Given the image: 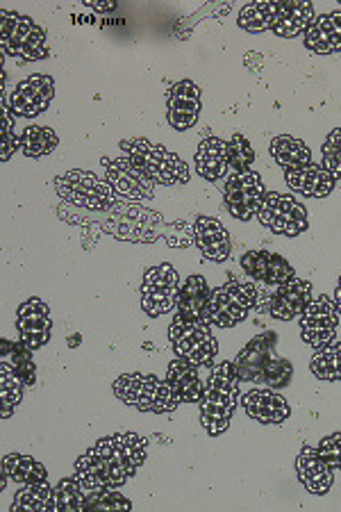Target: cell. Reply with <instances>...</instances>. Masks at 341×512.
I'll use <instances>...</instances> for the list:
<instances>
[{"mask_svg": "<svg viewBox=\"0 0 341 512\" xmlns=\"http://www.w3.org/2000/svg\"><path fill=\"white\" fill-rule=\"evenodd\" d=\"M148 444L137 433H116L98 440L76 462V472L107 487H121L135 476L146 462Z\"/></svg>", "mask_w": 341, "mask_h": 512, "instance_id": "6da1fadb", "label": "cell"}, {"mask_svg": "<svg viewBox=\"0 0 341 512\" xmlns=\"http://www.w3.org/2000/svg\"><path fill=\"white\" fill-rule=\"evenodd\" d=\"M239 374L235 362H221L212 369L198 406H201L203 428L212 437L228 431L239 399Z\"/></svg>", "mask_w": 341, "mask_h": 512, "instance_id": "7a4b0ae2", "label": "cell"}, {"mask_svg": "<svg viewBox=\"0 0 341 512\" xmlns=\"http://www.w3.org/2000/svg\"><path fill=\"white\" fill-rule=\"evenodd\" d=\"M121 151L123 155H128V158L135 162L155 185L176 187L189 183L191 173L185 160L178 158L176 153L166 151L164 146L148 142L144 137H132L126 139V142H121Z\"/></svg>", "mask_w": 341, "mask_h": 512, "instance_id": "3957f363", "label": "cell"}, {"mask_svg": "<svg viewBox=\"0 0 341 512\" xmlns=\"http://www.w3.org/2000/svg\"><path fill=\"white\" fill-rule=\"evenodd\" d=\"M116 399L139 412L166 415L180 406L178 394L173 392L169 381H162L153 374H123L114 381Z\"/></svg>", "mask_w": 341, "mask_h": 512, "instance_id": "277c9868", "label": "cell"}, {"mask_svg": "<svg viewBox=\"0 0 341 512\" xmlns=\"http://www.w3.org/2000/svg\"><path fill=\"white\" fill-rule=\"evenodd\" d=\"M55 192L60 194L62 201L94 212L114 208L116 198H119V194L114 192L107 180H101L96 173L82 169H71L62 173V176H57Z\"/></svg>", "mask_w": 341, "mask_h": 512, "instance_id": "5b68a950", "label": "cell"}, {"mask_svg": "<svg viewBox=\"0 0 341 512\" xmlns=\"http://www.w3.org/2000/svg\"><path fill=\"white\" fill-rule=\"evenodd\" d=\"M0 46L3 53L16 57L19 62H37L48 57L46 32L35 21L16 12L0 14Z\"/></svg>", "mask_w": 341, "mask_h": 512, "instance_id": "8992f818", "label": "cell"}, {"mask_svg": "<svg viewBox=\"0 0 341 512\" xmlns=\"http://www.w3.org/2000/svg\"><path fill=\"white\" fill-rule=\"evenodd\" d=\"M257 303L251 278H232L210 292V326L232 328L244 321Z\"/></svg>", "mask_w": 341, "mask_h": 512, "instance_id": "52a82bcc", "label": "cell"}, {"mask_svg": "<svg viewBox=\"0 0 341 512\" xmlns=\"http://www.w3.org/2000/svg\"><path fill=\"white\" fill-rule=\"evenodd\" d=\"M169 340L176 358L187 360L196 367H212L216 353H219V342L212 333V326L205 321H189L176 315L169 330Z\"/></svg>", "mask_w": 341, "mask_h": 512, "instance_id": "ba28073f", "label": "cell"}, {"mask_svg": "<svg viewBox=\"0 0 341 512\" xmlns=\"http://www.w3.org/2000/svg\"><path fill=\"white\" fill-rule=\"evenodd\" d=\"M180 276L173 264L151 267L141 280V310L148 317H162L178 305Z\"/></svg>", "mask_w": 341, "mask_h": 512, "instance_id": "9c48e42d", "label": "cell"}, {"mask_svg": "<svg viewBox=\"0 0 341 512\" xmlns=\"http://www.w3.org/2000/svg\"><path fill=\"white\" fill-rule=\"evenodd\" d=\"M257 219L262 221L264 228L271 233L285 235V237H298L305 233L310 221H307V210L294 196L280 194V192H266L264 201L257 212Z\"/></svg>", "mask_w": 341, "mask_h": 512, "instance_id": "30bf717a", "label": "cell"}, {"mask_svg": "<svg viewBox=\"0 0 341 512\" xmlns=\"http://www.w3.org/2000/svg\"><path fill=\"white\" fill-rule=\"evenodd\" d=\"M298 326H301V337L305 344L312 349L321 351L335 342L337 328H339V310L330 296H312L310 303L298 317Z\"/></svg>", "mask_w": 341, "mask_h": 512, "instance_id": "8fae6325", "label": "cell"}, {"mask_svg": "<svg viewBox=\"0 0 341 512\" xmlns=\"http://www.w3.org/2000/svg\"><path fill=\"white\" fill-rule=\"evenodd\" d=\"M266 196L264 183L257 171H241L232 173L226 183V210L237 221H251Z\"/></svg>", "mask_w": 341, "mask_h": 512, "instance_id": "7c38bea8", "label": "cell"}, {"mask_svg": "<svg viewBox=\"0 0 341 512\" xmlns=\"http://www.w3.org/2000/svg\"><path fill=\"white\" fill-rule=\"evenodd\" d=\"M53 96L55 80L46 73H35V76L21 80L12 94H7V105H10L14 117L32 119L51 107Z\"/></svg>", "mask_w": 341, "mask_h": 512, "instance_id": "4fadbf2b", "label": "cell"}, {"mask_svg": "<svg viewBox=\"0 0 341 512\" xmlns=\"http://www.w3.org/2000/svg\"><path fill=\"white\" fill-rule=\"evenodd\" d=\"M103 167L107 183L112 185L119 196L130 198V201H151L155 196V183L128 155H121V158L114 160L103 158Z\"/></svg>", "mask_w": 341, "mask_h": 512, "instance_id": "5bb4252c", "label": "cell"}, {"mask_svg": "<svg viewBox=\"0 0 341 512\" xmlns=\"http://www.w3.org/2000/svg\"><path fill=\"white\" fill-rule=\"evenodd\" d=\"M16 330H19V340L28 346V349H41L53 333V319L51 308L41 299H28L19 305L16 310Z\"/></svg>", "mask_w": 341, "mask_h": 512, "instance_id": "9a60e30c", "label": "cell"}, {"mask_svg": "<svg viewBox=\"0 0 341 512\" xmlns=\"http://www.w3.org/2000/svg\"><path fill=\"white\" fill-rule=\"evenodd\" d=\"M198 117H201V87L191 80H180L169 92L166 119H169L171 128L189 130L196 126Z\"/></svg>", "mask_w": 341, "mask_h": 512, "instance_id": "2e32d148", "label": "cell"}, {"mask_svg": "<svg viewBox=\"0 0 341 512\" xmlns=\"http://www.w3.org/2000/svg\"><path fill=\"white\" fill-rule=\"evenodd\" d=\"M312 299V283L303 278H289L287 283L276 287L271 301H269V312L273 319L278 321H289L301 317L305 305Z\"/></svg>", "mask_w": 341, "mask_h": 512, "instance_id": "e0dca14e", "label": "cell"}, {"mask_svg": "<svg viewBox=\"0 0 341 512\" xmlns=\"http://www.w3.org/2000/svg\"><path fill=\"white\" fill-rule=\"evenodd\" d=\"M241 267H244L246 276L251 280H262L266 285H282L289 278H294V267L278 253L269 251H248L241 258Z\"/></svg>", "mask_w": 341, "mask_h": 512, "instance_id": "ac0fdd59", "label": "cell"}, {"mask_svg": "<svg viewBox=\"0 0 341 512\" xmlns=\"http://www.w3.org/2000/svg\"><path fill=\"white\" fill-rule=\"evenodd\" d=\"M194 242L210 262H226L232 253L230 233L214 217H198L194 221Z\"/></svg>", "mask_w": 341, "mask_h": 512, "instance_id": "d6986e66", "label": "cell"}, {"mask_svg": "<svg viewBox=\"0 0 341 512\" xmlns=\"http://www.w3.org/2000/svg\"><path fill=\"white\" fill-rule=\"evenodd\" d=\"M241 406L251 419L260 421V424H282L291 415V408L285 396L271 390H251L241 396Z\"/></svg>", "mask_w": 341, "mask_h": 512, "instance_id": "ffe728a7", "label": "cell"}, {"mask_svg": "<svg viewBox=\"0 0 341 512\" xmlns=\"http://www.w3.org/2000/svg\"><path fill=\"white\" fill-rule=\"evenodd\" d=\"M296 472H298V481H301L312 494H316V497L328 494L332 481H335V476H332L335 469L323 460L319 449H312V447H303L301 453H298Z\"/></svg>", "mask_w": 341, "mask_h": 512, "instance_id": "44dd1931", "label": "cell"}, {"mask_svg": "<svg viewBox=\"0 0 341 512\" xmlns=\"http://www.w3.org/2000/svg\"><path fill=\"white\" fill-rule=\"evenodd\" d=\"M285 180L289 189L307 198H323L328 196L337 185V178L323 167V164H305L301 169L285 171Z\"/></svg>", "mask_w": 341, "mask_h": 512, "instance_id": "7402d4cb", "label": "cell"}, {"mask_svg": "<svg viewBox=\"0 0 341 512\" xmlns=\"http://www.w3.org/2000/svg\"><path fill=\"white\" fill-rule=\"evenodd\" d=\"M305 46L316 55L341 51V10L316 16L305 30Z\"/></svg>", "mask_w": 341, "mask_h": 512, "instance_id": "603a6c76", "label": "cell"}, {"mask_svg": "<svg viewBox=\"0 0 341 512\" xmlns=\"http://www.w3.org/2000/svg\"><path fill=\"white\" fill-rule=\"evenodd\" d=\"M210 292L203 276H189L180 287L178 317L210 324Z\"/></svg>", "mask_w": 341, "mask_h": 512, "instance_id": "cb8c5ba5", "label": "cell"}, {"mask_svg": "<svg viewBox=\"0 0 341 512\" xmlns=\"http://www.w3.org/2000/svg\"><path fill=\"white\" fill-rule=\"evenodd\" d=\"M314 21V5L305 3V0H291V3H285V0H278V10L276 16H273V26L271 30L276 32L278 37H298L310 28V23Z\"/></svg>", "mask_w": 341, "mask_h": 512, "instance_id": "d4e9b609", "label": "cell"}, {"mask_svg": "<svg viewBox=\"0 0 341 512\" xmlns=\"http://www.w3.org/2000/svg\"><path fill=\"white\" fill-rule=\"evenodd\" d=\"M196 171L201 173L205 180L216 183L230 171V158H228V142L219 137H207L201 142L196 151Z\"/></svg>", "mask_w": 341, "mask_h": 512, "instance_id": "484cf974", "label": "cell"}, {"mask_svg": "<svg viewBox=\"0 0 341 512\" xmlns=\"http://www.w3.org/2000/svg\"><path fill=\"white\" fill-rule=\"evenodd\" d=\"M166 381L171 383L173 392L178 394L180 403H198L203 396L205 385L198 376V367L191 362L176 358L166 369Z\"/></svg>", "mask_w": 341, "mask_h": 512, "instance_id": "4316f807", "label": "cell"}, {"mask_svg": "<svg viewBox=\"0 0 341 512\" xmlns=\"http://www.w3.org/2000/svg\"><path fill=\"white\" fill-rule=\"evenodd\" d=\"M0 346H3V349H0V365L10 367L26 385H35L37 369H35V362H32V349H28L21 340L19 342L3 340Z\"/></svg>", "mask_w": 341, "mask_h": 512, "instance_id": "83f0119b", "label": "cell"}, {"mask_svg": "<svg viewBox=\"0 0 341 512\" xmlns=\"http://www.w3.org/2000/svg\"><path fill=\"white\" fill-rule=\"evenodd\" d=\"M271 155L282 169L291 171V169H301L305 164L312 162V151L307 148L305 142L289 135H280L271 142Z\"/></svg>", "mask_w": 341, "mask_h": 512, "instance_id": "f1b7e54d", "label": "cell"}, {"mask_svg": "<svg viewBox=\"0 0 341 512\" xmlns=\"http://www.w3.org/2000/svg\"><path fill=\"white\" fill-rule=\"evenodd\" d=\"M3 472L12 478L14 483L32 485V483H48V472L39 460L21 453H7L3 458Z\"/></svg>", "mask_w": 341, "mask_h": 512, "instance_id": "f546056e", "label": "cell"}, {"mask_svg": "<svg viewBox=\"0 0 341 512\" xmlns=\"http://www.w3.org/2000/svg\"><path fill=\"white\" fill-rule=\"evenodd\" d=\"M57 144H60L57 132L46 126H28L21 132V151L26 158H44L55 151Z\"/></svg>", "mask_w": 341, "mask_h": 512, "instance_id": "4dcf8cb0", "label": "cell"}, {"mask_svg": "<svg viewBox=\"0 0 341 512\" xmlns=\"http://www.w3.org/2000/svg\"><path fill=\"white\" fill-rule=\"evenodd\" d=\"M51 499H53L51 485L32 483L16 494L10 510L12 512H51Z\"/></svg>", "mask_w": 341, "mask_h": 512, "instance_id": "1f68e13d", "label": "cell"}, {"mask_svg": "<svg viewBox=\"0 0 341 512\" xmlns=\"http://www.w3.org/2000/svg\"><path fill=\"white\" fill-rule=\"evenodd\" d=\"M310 369L319 381L341 383V342H332L326 349L316 351L310 362Z\"/></svg>", "mask_w": 341, "mask_h": 512, "instance_id": "d6a6232c", "label": "cell"}, {"mask_svg": "<svg viewBox=\"0 0 341 512\" xmlns=\"http://www.w3.org/2000/svg\"><path fill=\"white\" fill-rule=\"evenodd\" d=\"M278 10V0L276 3H266V0H260V3H251L246 5L244 10L239 12V26L246 32H264L273 26V16H276Z\"/></svg>", "mask_w": 341, "mask_h": 512, "instance_id": "836d02e7", "label": "cell"}, {"mask_svg": "<svg viewBox=\"0 0 341 512\" xmlns=\"http://www.w3.org/2000/svg\"><path fill=\"white\" fill-rule=\"evenodd\" d=\"M23 385L26 383H23L10 367L0 365V403H3L0 415H3V419H10L14 415V410L19 408V403L23 399Z\"/></svg>", "mask_w": 341, "mask_h": 512, "instance_id": "e575fe53", "label": "cell"}, {"mask_svg": "<svg viewBox=\"0 0 341 512\" xmlns=\"http://www.w3.org/2000/svg\"><path fill=\"white\" fill-rule=\"evenodd\" d=\"M228 158H230V169L232 173H241V171H248L251 167L253 160H255V151L251 142L244 135H232V139L228 142Z\"/></svg>", "mask_w": 341, "mask_h": 512, "instance_id": "d590c367", "label": "cell"}, {"mask_svg": "<svg viewBox=\"0 0 341 512\" xmlns=\"http://www.w3.org/2000/svg\"><path fill=\"white\" fill-rule=\"evenodd\" d=\"M321 155H323V167H326L335 178H341V128H335L326 137Z\"/></svg>", "mask_w": 341, "mask_h": 512, "instance_id": "8d00e7d4", "label": "cell"}, {"mask_svg": "<svg viewBox=\"0 0 341 512\" xmlns=\"http://www.w3.org/2000/svg\"><path fill=\"white\" fill-rule=\"evenodd\" d=\"M21 148V137L14 135V117L10 105H7V94H3V153L0 160H12V155Z\"/></svg>", "mask_w": 341, "mask_h": 512, "instance_id": "74e56055", "label": "cell"}, {"mask_svg": "<svg viewBox=\"0 0 341 512\" xmlns=\"http://www.w3.org/2000/svg\"><path fill=\"white\" fill-rule=\"evenodd\" d=\"M319 453L332 469L341 472V433H335L326 437V440H321Z\"/></svg>", "mask_w": 341, "mask_h": 512, "instance_id": "f35d334b", "label": "cell"}, {"mask_svg": "<svg viewBox=\"0 0 341 512\" xmlns=\"http://www.w3.org/2000/svg\"><path fill=\"white\" fill-rule=\"evenodd\" d=\"M85 5L91 7V10H96V12H114L116 10L114 0H107V3H98V0H94V3H85Z\"/></svg>", "mask_w": 341, "mask_h": 512, "instance_id": "ab89813d", "label": "cell"}, {"mask_svg": "<svg viewBox=\"0 0 341 512\" xmlns=\"http://www.w3.org/2000/svg\"><path fill=\"white\" fill-rule=\"evenodd\" d=\"M335 305H337V310H339V315H341V278H339V283H337V289H335Z\"/></svg>", "mask_w": 341, "mask_h": 512, "instance_id": "60d3db41", "label": "cell"}]
</instances>
